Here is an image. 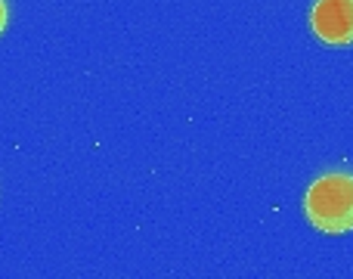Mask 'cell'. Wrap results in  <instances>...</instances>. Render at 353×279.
Listing matches in <instances>:
<instances>
[{
	"label": "cell",
	"mask_w": 353,
	"mask_h": 279,
	"mask_svg": "<svg viewBox=\"0 0 353 279\" xmlns=\"http://www.w3.org/2000/svg\"><path fill=\"white\" fill-rule=\"evenodd\" d=\"M6 22H10V6H6V0H0V35H3Z\"/></svg>",
	"instance_id": "cell-3"
},
{
	"label": "cell",
	"mask_w": 353,
	"mask_h": 279,
	"mask_svg": "<svg viewBox=\"0 0 353 279\" xmlns=\"http://www.w3.org/2000/svg\"><path fill=\"white\" fill-rule=\"evenodd\" d=\"M304 214L319 233L344 236L353 230V174L332 171L307 186Z\"/></svg>",
	"instance_id": "cell-1"
},
{
	"label": "cell",
	"mask_w": 353,
	"mask_h": 279,
	"mask_svg": "<svg viewBox=\"0 0 353 279\" xmlns=\"http://www.w3.org/2000/svg\"><path fill=\"white\" fill-rule=\"evenodd\" d=\"M310 28L325 47H353V0H316Z\"/></svg>",
	"instance_id": "cell-2"
}]
</instances>
